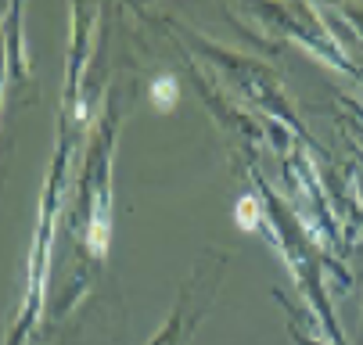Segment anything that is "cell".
<instances>
[{
  "mask_svg": "<svg viewBox=\"0 0 363 345\" xmlns=\"http://www.w3.org/2000/svg\"><path fill=\"white\" fill-rule=\"evenodd\" d=\"M151 101L155 108H173L177 105V79L173 76H159L151 83Z\"/></svg>",
  "mask_w": 363,
  "mask_h": 345,
  "instance_id": "cell-1",
  "label": "cell"
},
{
  "mask_svg": "<svg viewBox=\"0 0 363 345\" xmlns=\"http://www.w3.org/2000/svg\"><path fill=\"white\" fill-rule=\"evenodd\" d=\"M238 220H241V227H248V223L255 220V202H252V198H241V205H238Z\"/></svg>",
  "mask_w": 363,
  "mask_h": 345,
  "instance_id": "cell-2",
  "label": "cell"
}]
</instances>
